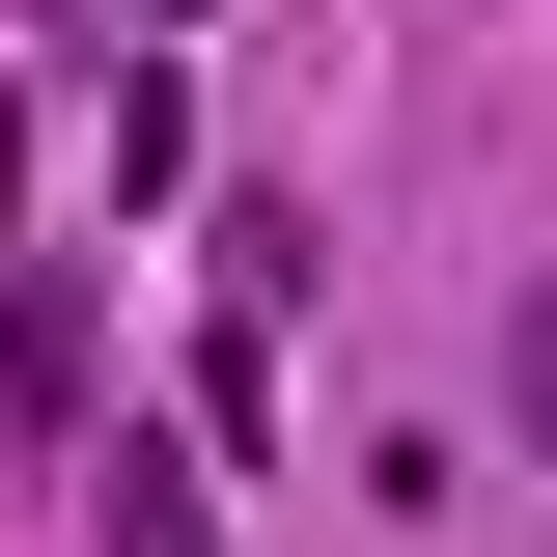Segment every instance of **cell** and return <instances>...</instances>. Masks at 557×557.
Wrapping results in <instances>:
<instances>
[{"instance_id":"cell-1","label":"cell","mask_w":557,"mask_h":557,"mask_svg":"<svg viewBox=\"0 0 557 557\" xmlns=\"http://www.w3.org/2000/svg\"><path fill=\"white\" fill-rule=\"evenodd\" d=\"M502 418H530V446H557V278H530V307H502Z\"/></svg>"}]
</instances>
